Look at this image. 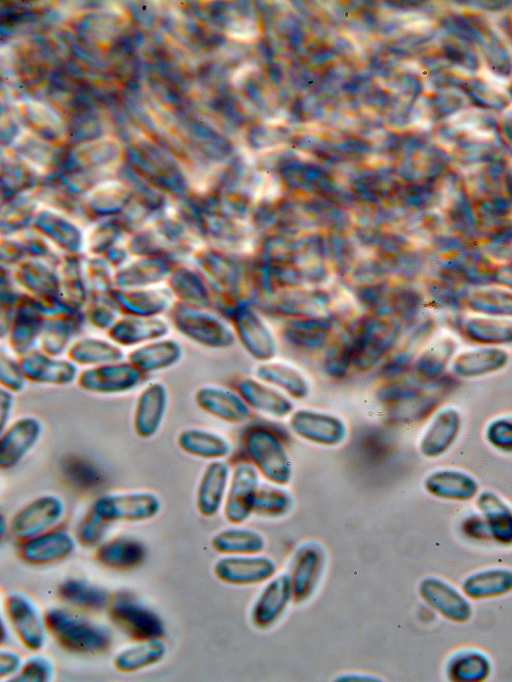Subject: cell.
<instances>
[{
  "mask_svg": "<svg viewBox=\"0 0 512 682\" xmlns=\"http://www.w3.org/2000/svg\"><path fill=\"white\" fill-rule=\"evenodd\" d=\"M49 635L64 650L76 654L104 653L112 645L107 627L64 607H51L44 613Z\"/></svg>",
  "mask_w": 512,
  "mask_h": 682,
  "instance_id": "cell-1",
  "label": "cell"
},
{
  "mask_svg": "<svg viewBox=\"0 0 512 682\" xmlns=\"http://www.w3.org/2000/svg\"><path fill=\"white\" fill-rule=\"evenodd\" d=\"M244 447L253 465L267 481L286 485L292 478V462L282 440L263 426L251 428Z\"/></svg>",
  "mask_w": 512,
  "mask_h": 682,
  "instance_id": "cell-2",
  "label": "cell"
},
{
  "mask_svg": "<svg viewBox=\"0 0 512 682\" xmlns=\"http://www.w3.org/2000/svg\"><path fill=\"white\" fill-rule=\"evenodd\" d=\"M107 611L110 620L136 641L161 638L165 633L160 616L127 592L111 597Z\"/></svg>",
  "mask_w": 512,
  "mask_h": 682,
  "instance_id": "cell-3",
  "label": "cell"
},
{
  "mask_svg": "<svg viewBox=\"0 0 512 682\" xmlns=\"http://www.w3.org/2000/svg\"><path fill=\"white\" fill-rule=\"evenodd\" d=\"M7 622L21 644L29 651H40L47 640L44 613L34 600L20 591H11L4 600Z\"/></svg>",
  "mask_w": 512,
  "mask_h": 682,
  "instance_id": "cell-4",
  "label": "cell"
},
{
  "mask_svg": "<svg viewBox=\"0 0 512 682\" xmlns=\"http://www.w3.org/2000/svg\"><path fill=\"white\" fill-rule=\"evenodd\" d=\"M92 509L109 523L140 522L160 512L161 500L151 491L116 492L99 497Z\"/></svg>",
  "mask_w": 512,
  "mask_h": 682,
  "instance_id": "cell-5",
  "label": "cell"
},
{
  "mask_svg": "<svg viewBox=\"0 0 512 682\" xmlns=\"http://www.w3.org/2000/svg\"><path fill=\"white\" fill-rule=\"evenodd\" d=\"M289 427L299 438L328 447L342 444L348 435V426L342 417L312 408L294 410Z\"/></svg>",
  "mask_w": 512,
  "mask_h": 682,
  "instance_id": "cell-6",
  "label": "cell"
},
{
  "mask_svg": "<svg viewBox=\"0 0 512 682\" xmlns=\"http://www.w3.org/2000/svg\"><path fill=\"white\" fill-rule=\"evenodd\" d=\"M64 514L63 500L54 494H44L13 515L9 531L16 539L24 541L53 529Z\"/></svg>",
  "mask_w": 512,
  "mask_h": 682,
  "instance_id": "cell-7",
  "label": "cell"
},
{
  "mask_svg": "<svg viewBox=\"0 0 512 682\" xmlns=\"http://www.w3.org/2000/svg\"><path fill=\"white\" fill-rule=\"evenodd\" d=\"M176 328L190 340L210 348H226L235 341V332L218 317L187 307L173 313Z\"/></svg>",
  "mask_w": 512,
  "mask_h": 682,
  "instance_id": "cell-8",
  "label": "cell"
},
{
  "mask_svg": "<svg viewBox=\"0 0 512 682\" xmlns=\"http://www.w3.org/2000/svg\"><path fill=\"white\" fill-rule=\"evenodd\" d=\"M234 332L246 351L262 362L277 353L276 337L261 315L247 304L237 307L233 315Z\"/></svg>",
  "mask_w": 512,
  "mask_h": 682,
  "instance_id": "cell-9",
  "label": "cell"
},
{
  "mask_svg": "<svg viewBox=\"0 0 512 682\" xmlns=\"http://www.w3.org/2000/svg\"><path fill=\"white\" fill-rule=\"evenodd\" d=\"M325 562V550L318 542L306 541L296 549L289 573L295 602H304L313 595L322 577Z\"/></svg>",
  "mask_w": 512,
  "mask_h": 682,
  "instance_id": "cell-10",
  "label": "cell"
},
{
  "mask_svg": "<svg viewBox=\"0 0 512 682\" xmlns=\"http://www.w3.org/2000/svg\"><path fill=\"white\" fill-rule=\"evenodd\" d=\"M142 372L129 363H112L91 367L78 375V386L86 392L115 395L130 392L138 386Z\"/></svg>",
  "mask_w": 512,
  "mask_h": 682,
  "instance_id": "cell-11",
  "label": "cell"
},
{
  "mask_svg": "<svg viewBox=\"0 0 512 682\" xmlns=\"http://www.w3.org/2000/svg\"><path fill=\"white\" fill-rule=\"evenodd\" d=\"M259 474L250 463H240L232 471L223 505L224 516L230 523H243L253 513L255 496L261 483Z\"/></svg>",
  "mask_w": 512,
  "mask_h": 682,
  "instance_id": "cell-12",
  "label": "cell"
},
{
  "mask_svg": "<svg viewBox=\"0 0 512 682\" xmlns=\"http://www.w3.org/2000/svg\"><path fill=\"white\" fill-rule=\"evenodd\" d=\"M214 574L230 585H253L269 581L276 575L275 562L266 556L226 555L214 565Z\"/></svg>",
  "mask_w": 512,
  "mask_h": 682,
  "instance_id": "cell-13",
  "label": "cell"
},
{
  "mask_svg": "<svg viewBox=\"0 0 512 682\" xmlns=\"http://www.w3.org/2000/svg\"><path fill=\"white\" fill-rule=\"evenodd\" d=\"M43 426L33 415H25L1 431L0 467L3 470L18 465L38 443Z\"/></svg>",
  "mask_w": 512,
  "mask_h": 682,
  "instance_id": "cell-14",
  "label": "cell"
},
{
  "mask_svg": "<svg viewBox=\"0 0 512 682\" xmlns=\"http://www.w3.org/2000/svg\"><path fill=\"white\" fill-rule=\"evenodd\" d=\"M194 399L201 410L223 422L242 424L250 418L251 408L238 392L227 388L205 385L197 389Z\"/></svg>",
  "mask_w": 512,
  "mask_h": 682,
  "instance_id": "cell-15",
  "label": "cell"
},
{
  "mask_svg": "<svg viewBox=\"0 0 512 682\" xmlns=\"http://www.w3.org/2000/svg\"><path fill=\"white\" fill-rule=\"evenodd\" d=\"M293 599L288 573L271 578L258 595L251 609V621L259 629L273 626Z\"/></svg>",
  "mask_w": 512,
  "mask_h": 682,
  "instance_id": "cell-16",
  "label": "cell"
},
{
  "mask_svg": "<svg viewBox=\"0 0 512 682\" xmlns=\"http://www.w3.org/2000/svg\"><path fill=\"white\" fill-rule=\"evenodd\" d=\"M168 407V392L161 382L147 384L135 403L133 428L137 436L143 439L153 437L163 423Z\"/></svg>",
  "mask_w": 512,
  "mask_h": 682,
  "instance_id": "cell-17",
  "label": "cell"
},
{
  "mask_svg": "<svg viewBox=\"0 0 512 682\" xmlns=\"http://www.w3.org/2000/svg\"><path fill=\"white\" fill-rule=\"evenodd\" d=\"M76 548V539L64 529H51L22 541L21 558L33 565H46L63 560Z\"/></svg>",
  "mask_w": 512,
  "mask_h": 682,
  "instance_id": "cell-18",
  "label": "cell"
},
{
  "mask_svg": "<svg viewBox=\"0 0 512 682\" xmlns=\"http://www.w3.org/2000/svg\"><path fill=\"white\" fill-rule=\"evenodd\" d=\"M394 338L393 326L384 321H366L352 342L353 363L365 370L375 365L385 354Z\"/></svg>",
  "mask_w": 512,
  "mask_h": 682,
  "instance_id": "cell-19",
  "label": "cell"
},
{
  "mask_svg": "<svg viewBox=\"0 0 512 682\" xmlns=\"http://www.w3.org/2000/svg\"><path fill=\"white\" fill-rule=\"evenodd\" d=\"M422 599L446 619L463 623L472 615L468 600L444 580L427 577L419 585Z\"/></svg>",
  "mask_w": 512,
  "mask_h": 682,
  "instance_id": "cell-20",
  "label": "cell"
},
{
  "mask_svg": "<svg viewBox=\"0 0 512 682\" xmlns=\"http://www.w3.org/2000/svg\"><path fill=\"white\" fill-rule=\"evenodd\" d=\"M237 392L250 408L263 415L284 418L294 409L287 394L256 377L241 379L237 383Z\"/></svg>",
  "mask_w": 512,
  "mask_h": 682,
  "instance_id": "cell-21",
  "label": "cell"
},
{
  "mask_svg": "<svg viewBox=\"0 0 512 682\" xmlns=\"http://www.w3.org/2000/svg\"><path fill=\"white\" fill-rule=\"evenodd\" d=\"M461 424V414L456 408L446 407L436 412L420 437V452L426 457L444 454L456 441Z\"/></svg>",
  "mask_w": 512,
  "mask_h": 682,
  "instance_id": "cell-22",
  "label": "cell"
},
{
  "mask_svg": "<svg viewBox=\"0 0 512 682\" xmlns=\"http://www.w3.org/2000/svg\"><path fill=\"white\" fill-rule=\"evenodd\" d=\"M231 478L229 465L211 461L204 469L196 490V508L204 517L215 516L224 505Z\"/></svg>",
  "mask_w": 512,
  "mask_h": 682,
  "instance_id": "cell-23",
  "label": "cell"
},
{
  "mask_svg": "<svg viewBox=\"0 0 512 682\" xmlns=\"http://www.w3.org/2000/svg\"><path fill=\"white\" fill-rule=\"evenodd\" d=\"M255 377L287 394L301 400L311 390L308 376L298 366L284 360L270 359L260 362L254 370Z\"/></svg>",
  "mask_w": 512,
  "mask_h": 682,
  "instance_id": "cell-24",
  "label": "cell"
},
{
  "mask_svg": "<svg viewBox=\"0 0 512 682\" xmlns=\"http://www.w3.org/2000/svg\"><path fill=\"white\" fill-rule=\"evenodd\" d=\"M21 367L27 380L50 385H68L77 380L78 372L72 361L53 359L42 353L23 357Z\"/></svg>",
  "mask_w": 512,
  "mask_h": 682,
  "instance_id": "cell-25",
  "label": "cell"
},
{
  "mask_svg": "<svg viewBox=\"0 0 512 682\" xmlns=\"http://www.w3.org/2000/svg\"><path fill=\"white\" fill-rule=\"evenodd\" d=\"M179 448L194 457L207 460H223L232 451L230 440L219 432L190 427L177 436Z\"/></svg>",
  "mask_w": 512,
  "mask_h": 682,
  "instance_id": "cell-26",
  "label": "cell"
},
{
  "mask_svg": "<svg viewBox=\"0 0 512 682\" xmlns=\"http://www.w3.org/2000/svg\"><path fill=\"white\" fill-rule=\"evenodd\" d=\"M425 489L433 496L454 501H468L479 490L477 481L469 474L455 469H439L424 481Z\"/></svg>",
  "mask_w": 512,
  "mask_h": 682,
  "instance_id": "cell-27",
  "label": "cell"
},
{
  "mask_svg": "<svg viewBox=\"0 0 512 682\" xmlns=\"http://www.w3.org/2000/svg\"><path fill=\"white\" fill-rule=\"evenodd\" d=\"M146 556L144 544L132 537H116L100 543L95 551V559L103 566L127 570L140 565Z\"/></svg>",
  "mask_w": 512,
  "mask_h": 682,
  "instance_id": "cell-28",
  "label": "cell"
},
{
  "mask_svg": "<svg viewBox=\"0 0 512 682\" xmlns=\"http://www.w3.org/2000/svg\"><path fill=\"white\" fill-rule=\"evenodd\" d=\"M476 505L484 518L490 537L502 545H512V509L497 494L484 491Z\"/></svg>",
  "mask_w": 512,
  "mask_h": 682,
  "instance_id": "cell-29",
  "label": "cell"
},
{
  "mask_svg": "<svg viewBox=\"0 0 512 682\" xmlns=\"http://www.w3.org/2000/svg\"><path fill=\"white\" fill-rule=\"evenodd\" d=\"M57 595L66 604L91 611L107 609L111 600L105 588L76 577L63 580L57 588Z\"/></svg>",
  "mask_w": 512,
  "mask_h": 682,
  "instance_id": "cell-30",
  "label": "cell"
},
{
  "mask_svg": "<svg viewBox=\"0 0 512 682\" xmlns=\"http://www.w3.org/2000/svg\"><path fill=\"white\" fill-rule=\"evenodd\" d=\"M167 647L161 638L136 641L116 653L114 668L122 673H133L159 663L166 655Z\"/></svg>",
  "mask_w": 512,
  "mask_h": 682,
  "instance_id": "cell-31",
  "label": "cell"
},
{
  "mask_svg": "<svg viewBox=\"0 0 512 682\" xmlns=\"http://www.w3.org/2000/svg\"><path fill=\"white\" fill-rule=\"evenodd\" d=\"M168 325L154 317H127L110 328L111 338L121 345H134L165 336Z\"/></svg>",
  "mask_w": 512,
  "mask_h": 682,
  "instance_id": "cell-32",
  "label": "cell"
},
{
  "mask_svg": "<svg viewBox=\"0 0 512 682\" xmlns=\"http://www.w3.org/2000/svg\"><path fill=\"white\" fill-rule=\"evenodd\" d=\"M181 346L174 340H159L143 345L129 355V362L142 373L168 368L179 361Z\"/></svg>",
  "mask_w": 512,
  "mask_h": 682,
  "instance_id": "cell-33",
  "label": "cell"
},
{
  "mask_svg": "<svg viewBox=\"0 0 512 682\" xmlns=\"http://www.w3.org/2000/svg\"><path fill=\"white\" fill-rule=\"evenodd\" d=\"M462 589L472 599L499 597L512 591V571L493 568L476 572L464 580Z\"/></svg>",
  "mask_w": 512,
  "mask_h": 682,
  "instance_id": "cell-34",
  "label": "cell"
},
{
  "mask_svg": "<svg viewBox=\"0 0 512 682\" xmlns=\"http://www.w3.org/2000/svg\"><path fill=\"white\" fill-rule=\"evenodd\" d=\"M211 546L225 555H252L260 553L265 547V539L258 531L233 527L215 534Z\"/></svg>",
  "mask_w": 512,
  "mask_h": 682,
  "instance_id": "cell-35",
  "label": "cell"
},
{
  "mask_svg": "<svg viewBox=\"0 0 512 682\" xmlns=\"http://www.w3.org/2000/svg\"><path fill=\"white\" fill-rule=\"evenodd\" d=\"M69 357L73 363L96 367L120 362L123 352L114 343L87 337L71 345Z\"/></svg>",
  "mask_w": 512,
  "mask_h": 682,
  "instance_id": "cell-36",
  "label": "cell"
},
{
  "mask_svg": "<svg viewBox=\"0 0 512 682\" xmlns=\"http://www.w3.org/2000/svg\"><path fill=\"white\" fill-rule=\"evenodd\" d=\"M331 330L328 321L318 318L291 320L285 325L284 336L299 348L316 349L327 340Z\"/></svg>",
  "mask_w": 512,
  "mask_h": 682,
  "instance_id": "cell-37",
  "label": "cell"
},
{
  "mask_svg": "<svg viewBox=\"0 0 512 682\" xmlns=\"http://www.w3.org/2000/svg\"><path fill=\"white\" fill-rule=\"evenodd\" d=\"M294 499L285 485L272 482L260 483L253 506V513L263 517L280 518L293 508Z\"/></svg>",
  "mask_w": 512,
  "mask_h": 682,
  "instance_id": "cell-38",
  "label": "cell"
},
{
  "mask_svg": "<svg viewBox=\"0 0 512 682\" xmlns=\"http://www.w3.org/2000/svg\"><path fill=\"white\" fill-rule=\"evenodd\" d=\"M489 673V659L482 652L475 650L455 653L447 666V674L454 681H482Z\"/></svg>",
  "mask_w": 512,
  "mask_h": 682,
  "instance_id": "cell-39",
  "label": "cell"
},
{
  "mask_svg": "<svg viewBox=\"0 0 512 682\" xmlns=\"http://www.w3.org/2000/svg\"><path fill=\"white\" fill-rule=\"evenodd\" d=\"M41 330L40 320L34 313L24 312L20 314L12 330V346L18 352H28L27 350L34 343L37 334L41 333Z\"/></svg>",
  "mask_w": 512,
  "mask_h": 682,
  "instance_id": "cell-40",
  "label": "cell"
},
{
  "mask_svg": "<svg viewBox=\"0 0 512 682\" xmlns=\"http://www.w3.org/2000/svg\"><path fill=\"white\" fill-rule=\"evenodd\" d=\"M54 674L53 662L48 657L37 654L24 660L20 671L10 680L17 682H49L53 679Z\"/></svg>",
  "mask_w": 512,
  "mask_h": 682,
  "instance_id": "cell-41",
  "label": "cell"
},
{
  "mask_svg": "<svg viewBox=\"0 0 512 682\" xmlns=\"http://www.w3.org/2000/svg\"><path fill=\"white\" fill-rule=\"evenodd\" d=\"M109 524L91 508L78 525L77 540L84 546H98Z\"/></svg>",
  "mask_w": 512,
  "mask_h": 682,
  "instance_id": "cell-42",
  "label": "cell"
},
{
  "mask_svg": "<svg viewBox=\"0 0 512 682\" xmlns=\"http://www.w3.org/2000/svg\"><path fill=\"white\" fill-rule=\"evenodd\" d=\"M42 343L50 355L61 353L70 338V326L66 321L51 320L42 328Z\"/></svg>",
  "mask_w": 512,
  "mask_h": 682,
  "instance_id": "cell-43",
  "label": "cell"
},
{
  "mask_svg": "<svg viewBox=\"0 0 512 682\" xmlns=\"http://www.w3.org/2000/svg\"><path fill=\"white\" fill-rule=\"evenodd\" d=\"M487 441L501 451H512V416H501L486 427Z\"/></svg>",
  "mask_w": 512,
  "mask_h": 682,
  "instance_id": "cell-44",
  "label": "cell"
},
{
  "mask_svg": "<svg viewBox=\"0 0 512 682\" xmlns=\"http://www.w3.org/2000/svg\"><path fill=\"white\" fill-rule=\"evenodd\" d=\"M350 362H353L352 342H340L326 358L325 368L332 377H342Z\"/></svg>",
  "mask_w": 512,
  "mask_h": 682,
  "instance_id": "cell-45",
  "label": "cell"
},
{
  "mask_svg": "<svg viewBox=\"0 0 512 682\" xmlns=\"http://www.w3.org/2000/svg\"><path fill=\"white\" fill-rule=\"evenodd\" d=\"M26 376L21 364L18 365L12 358H1V386L12 393L21 392L26 386Z\"/></svg>",
  "mask_w": 512,
  "mask_h": 682,
  "instance_id": "cell-46",
  "label": "cell"
},
{
  "mask_svg": "<svg viewBox=\"0 0 512 682\" xmlns=\"http://www.w3.org/2000/svg\"><path fill=\"white\" fill-rule=\"evenodd\" d=\"M23 663L24 660L17 652L2 648L0 650V678L14 677Z\"/></svg>",
  "mask_w": 512,
  "mask_h": 682,
  "instance_id": "cell-47",
  "label": "cell"
},
{
  "mask_svg": "<svg viewBox=\"0 0 512 682\" xmlns=\"http://www.w3.org/2000/svg\"><path fill=\"white\" fill-rule=\"evenodd\" d=\"M463 529L472 538H491L485 520L482 516H470L463 522Z\"/></svg>",
  "mask_w": 512,
  "mask_h": 682,
  "instance_id": "cell-48",
  "label": "cell"
},
{
  "mask_svg": "<svg viewBox=\"0 0 512 682\" xmlns=\"http://www.w3.org/2000/svg\"><path fill=\"white\" fill-rule=\"evenodd\" d=\"M14 397L13 393L1 387L0 391V413H1V431L8 426L9 418L13 409Z\"/></svg>",
  "mask_w": 512,
  "mask_h": 682,
  "instance_id": "cell-49",
  "label": "cell"
}]
</instances>
